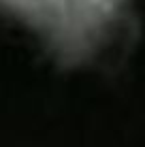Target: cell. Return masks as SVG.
Segmentation results:
<instances>
[{"mask_svg": "<svg viewBox=\"0 0 145 147\" xmlns=\"http://www.w3.org/2000/svg\"><path fill=\"white\" fill-rule=\"evenodd\" d=\"M128 0H0L15 15L66 49H88L111 30Z\"/></svg>", "mask_w": 145, "mask_h": 147, "instance_id": "obj_1", "label": "cell"}]
</instances>
